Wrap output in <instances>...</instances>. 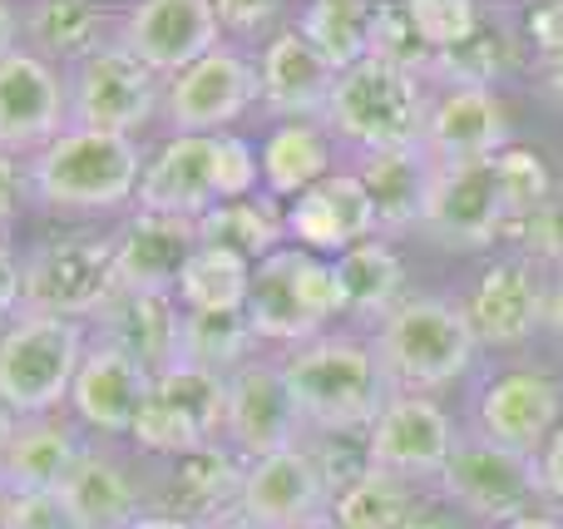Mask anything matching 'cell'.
Wrapping results in <instances>:
<instances>
[{"label":"cell","mask_w":563,"mask_h":529,"mask_svg":"<svg viewBox=\"0 0 563 529\" xmlns=\"http://www.w3.org/2000/svg\"><path fill=\"white\" fill-rule=\"evenodd\" d=\"M430 119V85L406 65H390L380 55H366L336 75L331 109L321 124L351 154H390V148H416L426 139Z\"/></svg>","instance_id":"obj_3"},{"label":"cell","mask_w":563,"mask_h":529,"mask_svg":"<svg viewBox=\"0 0 563 529\" xmlns=\"http://www.w3.org/2000/svg\"><path fill=\"white\" fill-rule=\"evenodd\" d=\"M119 45L158 79H174L223 45V20L213 0H139L119 15Z\"/></svg>","instance_id":"obj_14"},{"label":"cell","mask_w":563,"mask_h":529,"mask_svg":"<svg viewBox=\"0 0 563 529\" xmlns=\"http://www.w3.org/2000/svg\"><path fill=\"white\" fill-rule=\"evenodd\" d=\"M253 104H263L257 49L223 40L184 75L164 79V124L174 139L188 134H228Z\"/></svg>","instance_id":"obj_8"},{"label":"cell","mask_w":563,"mask_h":529,"mask_svg":"<svg viewBox=\"0 0 563 529\" xmlns=\"http://www.w3.org/2000/svg\"><path fill=\"white\" fill-rule=\"evenodd\" d=\"M85 322H59V317L20 312L0 332V406L20 421L59 416L75 392L79 362L89 352Z\"/></svg>","instance_id":"obj_6"},{"label":"cell","mask_w":563,"mask_h":529,"mask_svg":"<svg viewBox=\"0 0 563 529\" xmlns=\"http://www.w3.org/2000/svg\"><path fill=\"white\" fill-rule=\"evenodd\" d=\"M198 243L223 247V253L243 257V263H263L277 247H287V208L267 194L233 198V203H213L198 218Z\"/></svg>","instance_id":"obj_33"},{"label":"cell","mask_w":563,"mask_h":529,"mask_svg":"<svg viewBox=\"0 0 563 529\" xmlns=\"http://www.w3.org/2000/svg\"><path fill=\"white\" fill-rule=\"evenodd\" d=\"M509 223H515V208H509L499 164L489 158V164L440 168L420 233L440 247H455V253H479V247L509 238Z\"/></svg>","instance_id":"obj_11"},{"label":"cell","mask_w":563,"mask_h":529,"mask_svg":"<svg viewBox=\"0 0 563 529\" xmlns=\"http://www.w3.org/2000/svg\"><path fill=\"white\" fill-rule=\"evenodd\" d=\"M455 441L460 436L435 396L390 392L376 426L366 431V461H371V471H386V475L420 485V481H440L445 475Z\"/></svg>","instance_id":"obj_13"},{"label":"cell","mask_w":563,"mask_h":529,"mask_svg":"<svg viewBox=\"0 0 563 529\" xmlns=\"http://www.w3.org/2000/svg\"><path fill=\"white\" fill-rule=\"evenodd\" d=\"M213 203H218L213 134L164 139V144L148 154L134 208L139 213H168V218H203Z\"/></svg>","instance_id":"obj_24"},{"label":"cell","mask_w":563,"mask_h":529,"mask_svg":"<svg viewBox=\"0 0 563 529\" xmlns=\"http://www.w3.org/2000/svg\"><path fill=\"white\" fill-rule=\"evenodd\" d=\"M277 362L307 436H366L380 406L390 401L376 342H361V337L327 332L297 352L277 356Z\"/></svg>","instance_id":"obj_1"},{"label":"cell","mask_w":563,"mask_h":529,"mask_svg":"<svg viewBox=\"0 0 563 529\" xmlns=\"http://www.w3.org/2000/svg\"><path fill=\"white\" fill-rule=\"evenodd\" d=\"M0 510H5V491H0Z\"/></svg>","instance_id":"obj_58"},{"label":"cell","mask_w":563,"mask_h":529,"mask_svg":"<svg viewBox=\"0 0 563 529\" xmlns=\"http://www.w3.org/2000/svg\"><path fill=\"white\" fill-rule=\"evenodd\" d=\"M129 441H134L139 451H148V455H164V461H184V455L203 451V445H218V441H208V436L198 431V426L188 421V416L178 411V406L168 401L158 386H148L144 406H139V421H134V431H129Z\"/></svg>","instance_id":"obj_40"},{"label":"cell","mask_w":563,"mask_h":529,"mask_svg":"<svg viewBox=\"0 0 563 529\" xmlns=\"http://www.w3.org/2000/svg\"><path fill=\"white\" fill-rule=\"evenodd\" d=\"M69 124L99 134L139 139L154 119H164V79L134 59L124 45H104L85 65L69 69Z\"/></svg>","instance_id":"obj_9"},{"label":"cell","mask_w":563,"mask_h":529,"mask_svg":"<svg viewBox=\"0 0 563 529\" xmlns=\"http://www.w3.org/2000/svg\"><path fill=\"white\" fill-rule=\"evenodd\" d=\"M15 426H20V416L0 406V455H5V445H10V436H15Z\"/></svg>","instance_id":"obj_56"},{"label":"cell","mask_w":563,"mask_h":529,"mask_svg":"<svg viewBox=\"0 0 563 529\" xmlns=\"http://www.w3.org/2000/svg\"><path fill=\"white\" fill-rule=\"evenodd\" d=\"M148 168V148L124 134L69 124L45 154L25 164L30 203L49 213H114L134 203Z\"/></svg>","instance_id":"obj_2"},{"label":"cell","mask_w":563,"mask_h":529,"mask_svg":"<svg viewBox=\"0 0 563 529\" xmlns=\"http://www.w3.org/2000/svg\"><path fill=\"white\" fill-rule=\"evenodd\" d=\"M129 529H198L194 520H184V515H168V510H148V515H139Z\"/></svg>","instance_id":"obj_50"},{"label":"cell","mask_w":563,"mask_h":529,"mask_svg":"<svg viewBox=\"0 0 563 529\" xmlns=\"http://www.w3.org/2000/svg\"><path fill=\"white\" fill-rule=\"evenodd\" d=\"M509 69H515L509 30H489L485 25L470 45L435 55V65H430V85L435 89H495Z\"/></svg>","instance_id":"obj_38"},{"label":"cell","mask_w":563,"mask_h":529,"mask_svg":"<svg viewBox=\"0 0 563 529\" xmlns=\"http://www.w3.org/2000/svg\"><path fill=\"white\" fill-rule=\"evenodd\" d=\"M154 386L208 436V441H223V431H228V376L174 362L164 376H154Z\"/></svg>","instance_id":"obj_39"},{"label":"cell","mask_w":563,"mask_h":529,"mask_svg":"<svg viewBox=\"0 0 563 529\" xmlns=\"http://www.w3.org/2000/svg\"><path fill=\"white\" fill-rule=\"evenodd\" d=\"M341 287V312L356 322H386L400 302H406V263H400L390 238H366V243L346 247L331 257Z\"/></svg>","instance_id":"obj_31"},{"label":"cell","mask_w":563,"mask_h":529,"mask_svg":"<svg viewBox=\"0 0 563 529\" xmlns=\"http://www.w3.org/2000/svg\"><path fill=\"white\" fill-rule=\"evenodd\" d=\"M20 45H25V10H15V5L0 0V59L15 55Z\"/></svg>","instance_id":"obj_49"},{"label":"cell","mask_w":563,"mask_h":529,"mask_svg":"<svg viewBox=\"0 0 563 529\" xmlns=\"http://www.w3.org/2000/svg\"><path fill=\"white\" fill-rule=\"evenodd\" d=\"M420 144L440 168L489 164L509 148V114L495 89H430V119Z\"/></svg>","instance_id":"obj_22"},{"label":"cell","mask_w":563,"mask_h":529,"mask_svg":"<svg viewBox=\"0 0 563 529\" xmlns=\"http://www.w3.org/2000/svg\"><path fill=\"white\" fill-rule=\"evenodd\" d=\"M119 40V15L89 0H35L25 5V49L49 59L55 69H75L89 55Z\"/></svg>","instance_id":"obj_28"},{"label":"cell","mask_w":563,"mask_h":529,"mask_svg":"<svg viewBox=\"0 0 563 529\" xmlns=\"http://www.w3.org/2000/svg\"><path fill=\"white\" fill-rule=\"evenodd\" d=\"M499 529H563V520H554V515L529 510V515H519V520H509V525H499Z\"/></svg>","instance_id":"obj_54"},{"label":"cell","mask_w":563,"mask_h":529,"mask_svg":"<svg viewBox=\"0 0 563 529\" xmlns=\"http://www.w3.org/2000/svg\"><path fill=\"white\" fill-rule=\"evenodd\" d=\"M539 475H544V495H549V500L563 505V421H559L554 441L544 445V455H539Z\"/></svg>","instance_id":"obj_48"},{"label":"cell","mask_w":563,"mask_h":529,"mask_svg":"<svg viewBox=\"0 0 563 529\" xmlns=\"http://www.w3.org/2000/svg\"><path fill=\"white\" fill-rule=\"evenodd\" d=\"M544 85H549V95H554L559 104H563V49L544 59Z\"/></svg>","instance_id":"obj_53"},{"label":"cell","mask_w":563,"mask_h":529,"mask_svg":"<svg viewBox=\"0 0 563 529\" xmlns=\"http://www.w3.org/2000/svg\"><path fill=\"white\" fill-rule=\"evenodd\" d=\"M410 529H465V525H460L455 515H445V510H420Z\"/></svg>","instance_id":"obj_52"},{"label":"cell","mask_w":563,"mask_h":529,"mask_svg":"<svg viewBox=\"0 0 563 529\" xmlns=\"http://www.w3.org/2000/svg\"><path fill=\"white\" fill-rule=\"evenodd\" d=\"M544 327L554 337H563V277L554 287H549V302H544Z\"/></svg>","instance_id":"obj_51"},{"label":"cell","mask_w":563,"mask_h":529,"mask_svg":"<svg viewBox=\"0 0 563 529\" xmlns=\"http://www.w3.org/2000/svg\"><path fill=\"white\" fill-rule=\"evenodd\" d=\"M89 445L79 441V426L65 416H40V421H20L10 436L5 455H0V491L25 495V491H59L85 461Z\"/></svg>","instance_id":"obj_27"},{"label":"cell","mask_w":563,"mask_h":529,"mask_svg":"<svg viewBox=\"0 0 563 529\" xmlns=\"http://www.w3.org/2000/svg\"><path fill=\"white\" fill-rule=\"evenodd\" d=\"M563 421L559 386L549 372L519 366V372H499L495 382L479 392V421L475 431L495 445H509L519 455H544Z\"/></svg>","instance_id":"obj_17"},{"label":"cell","mask_w":563,"mask_h":529,"mask_svg":"<svg viewBox=\"0 0 563 529\" xmlns=\"http://www.w3.org/2000/svg\"><path fill=\"white\" fill-rule=\"evenodd\" d=\"M366 238H380V228L356 168H336L331 178H321L317 188H307L301 198L287 203L291 247H307L317 257H341L346 247L366 243Z\"/></svg>","instance_id":"obj_20"},{"label":"cell","mask_w":563,"mask_h":529,"mask_svg":"<svg viewBox=\"0 0 563 529\" xmlns=\"http://www.w3.org/2000/svg\"><path fill=\"white\" fill-rule=\"evenodd\" d=\"M277 5H238V0H218V20H223V40H233V45H243V40H273L277 35Z\"/></svg>","instance_id":"obj_44"},{"label":"cell","mask_w":563,"mask_h":529,"mask_svg":"<svg viewBox=\"0 0 563 529\" xmlns=\"http://www.w3.org/2000/svg\"><path fill=\"white\" fill-rule=\"evenodd\" d=\"M243 481H247V461L233 445H203V451L174 461V481H168V515H184L198 529L233 515L243 505Z\"/></svg>","instance_id":"obj_30"},{"label":"cell","mask_w":563,"mask_h":529,"mask_svg":"<svg viewBox=\"0 0 563 529\" xmlns=\"http://www.w3.org/2000/svg\"><path fill=\"white\" fill-rule=\"evenodd\" d=\"M376 356L386 366L390 392L435 396L440 386L460 382L475 362L479 342L465 322V307L445 297H406L386 322L376 327Z\"/></svg>","instance_id":"obj_5"},{"label":"cell","mask_w":563,"mask_h":529,"mask_svg":"<svg viewBox=\"0 0 563 529\" xmlns=\"http://www.w3.org/2000/svg\"><path fill=\"white\" fill-rule=\"evenodd\" d=\"M253 293V263L223 253V247H198L178 283V307L184 312H243Z\"/></svg>","instance_id":"obj_37"},{"label":"cell","mask_w":563,"mask_h":529,"mask_svg":"<svg viewBox=\"0 0 563 529\" xmlns=\"http://www.w3.org/2000/svg\"><path fill=\"white\" fill-rule=\"evenodd\" d=\"M119 287L114 243L109 238H49L25 257V312L59 317V322H95Z\"/></svg>","instance_id":"obj_7"},{"label":"cell","mask_w":563,"mask_h":529,"mask_svg":"<svg viewBox=\"0 0 563 529\" xmlns=\"http://www.w3.org/2000/svg\"><path fill=\"white\" fill-rule=\"evenodd\" d=\"M0 529H79V520L69 515L59 491H25V495H5Z\"/></svg>","instance_id":"obj_43"},{"label":"cell","mask_w":563,"mask_h":529,"mask_svg":"<svg viewBox=\"0 0 563 529\" xmlns=\"http://www.w3.org/2000/svg\"><path fill=\"white\" fill-rule=\"evenodd\" d=\"M69 129V79L20 45L0 59V154L30 164Z\"/></svg>","instance_id":"obj_12"},{"label":"cell","mask_w":563,"mask_h":529,"mask_svg":"<svg viewBox=\"0 0 563 529\" xmlns=\"http://www.w3.org/2000/svg\"><path fill=\"white\" fill-rule=\"evenodd\" d=\"M371 20H376V5H361V0H311L297 10L291 25L336 75H346L371 55Z\"/></svg>","instance_id":"obj_35"},{"label":"cell","mask_w":563,"mask_h":529,"mask_svg":"<svg viewBox=\"0 0 563 529\" xmlns=\"http://www.w3.org/2000/svg\"><path fill=\"white\" fill-rule=\"evenodd\" d=\"M247 327L257 346H277L282 356L317 342L341 322V287L331 257H317L307 247H277L273 257L253 267V293H247Z\"/></svg>","instance_id":"obj_4"},{"label":"cell","mask_w":563,"mask_h":529,"mask_svg":"<svg viewBox=\"0 0 563 529\" xmlns=\"http://www.w3.org/2000/svg\"><path fill=\"white\" fill-rule=\"evenodd\" d=\"M499 164V178H505V194H509V208L515 218H529L539 208L554 203V184H549V164L525 144H509L505 154L495 158Z\"/></svg>","instance_id":"obj_42"},{"label":"cell","mask_w":563,"mask_h":529,"mask_svg":"<svg viewBox=\"0 0 563 529\" xmlns=\"http://www.w3.org/2000/svg\"><path fill=\"white\" fill-rule=\"evenodd\" d=\"M30 203V178H25V164L10 154H0V223L20 213Z\"/></svg>","instance_id":"obj_47"},{"label":"cell","mask_w":563,"mask_h":529,"mask_svg":"<svg viewBox=\"0 0 563 529\" xmlns=\"http://www.w3.org/2000/svg\"><path fill=\"white\" fill-rule=\"evenodd\" d=\"M238 510L263 529H301V525L327 520L331 491H327V481H321L317 461H311L307 441L247 465L243 505H238Z\"/></svg>","instance_id":"obj_21"},{"label":"cell","mask_w":563,"mask_h":529,"mask_svg":"<svg viewBox=\"0 0 563 529\" xmlns=\"http://www.w3.org/2000/svg\"><path fill=\"white\" fill-rule=\"evenodd\" d=\"M301 529H331V525H327V520H321V525H301Z\"/></svg>","instance_id":"obj_57"},{"label":"cell","mask_w":563,"mask_h":529,"mask_svg":"<svg viewBox=\"0 0 563 529\" xmlns=\"http://www.w3.org/2000/svg\"><path fill=\"white\" fill-rule=\"evenodd\" d=\"M203 529H263V525L247 520L243 510H233V515H223V520H213V525H203Z\"/></svg>","instance_id":"obj_55"},{"label":"cell","mask_w":563,"mask_h":529,"mask_svg":"<svg viewBox=\"0 0 563 529\" xmlns=\"http://www.w3.org/2000/svg\"><path fill=\"white\" fill-rule=\"evenodd\" d=\"M148 386H154V376H148L134 356H124L119 346L89 337V352H85V362H79L75 392H69L65 411L79 431H95V436H104V441H119V436L134 431Z\"/></svg>","instance_id":"obj_18"},{"label":"cell","mask_w":563,"mask_h":529,"mask_svg":"<svg viewBox=\"0 0 563 529\" xmlns=\"http://www.w3.org/2000/svg\"><path fill=\"white\" fill-rule=\"evenodd\" d=\"M253 356H263V346H257L253 327H247V312H184L178 362L213 376H233Z\"/></svg>","instance_id":"obj_36"},{"label":"cell","mask_w":563,"mask_h":529,"mask_svg":"<svg viewBox=\"0 0 563 529\" xmlns=\"http://www.w3.org/2000/svg\"><path fill=\"white\" fill-rule=\"evenodd\" d=\"M95 337L134 356L148 376H164L178 362V332H184V307L178 297H144V293H119L104 312L95 317Z\"/></svg>","instance_id":"obj_26"},{"label":"cell","mask_w":563,"mask_h":529,"mask_svg":"<svg viewBox=\"0 0 563 529\" xmlns=\"http://www.w3.org/2000/svg\"><path fill=\"white\" fill-rule=\"evenodd\" d=\"M410 20H416L420 40L430 45V55H445L460 49L485 30V10L470 5V0H410Z\"/></svg>","instance_id":"obj_41"},{"label":"cell","mask_w":563,"mask_h":529,"mask_svg":"<svg viewBox=\"0 0 563 529\" xmlns=\"http://www.w3.org/2000/svg\"><path fill=\"white\" fill-rule=\"evenodd\" d=\"M519 30H525L529 49H534L539 59L559 55V49H563V5H534Z\"/></svg>","instance_id":"obj_45"},{"label":"cell","mask_w":563,"mask_h":529,"mask_svg":"<svg viewBox=\"0 0 563 529\" xmlns=\"http://www.w3.org/2000/svg\"><path fill=\"white\" fill-rule=\"evenodd\" d=\"M420 510H426V505H420L410 481L386 475V471H366V475H356L346 491L331 495L327 525L331 529H410Z\"/></svg>","instance_id":"obj_34"},{"label":"cell","mask_w":563,"mask_h":529,"mask_svg":"<svg viewBox=\"0 0 563 529\" xmlns=\"http://www.w3.org/2000/svg\"><path fill=\"white\" fill-rule=\"evenodd\" d=\"M257 75H263V109L273 114V124L327 119L336 69L301 40L297 25H282L267 45H257Z\"/></svg>","instance_id":"obj_23"},{"label":"cell","mask_w":563,"mask_h":529,"mask_svg":"<svg viewBox=\"0 0 563 529\" xmlns=\"http://www.w3.org/2000/svg\"><path fill=\"white\" fill-rule=\"evenodd\" d=\"M59 495H65L79 529H129L139 515H148L134 475L114 455H99V451H85V461L59 485Z\"/></svg>","instance_id":"obj_32"},{"label":"cell","mask_w":563,"mask_h":529,"mask_svg":"<svg viewBox=\"0 0 563 529\" xmlns=\"http://www.w3.org/2000/svg\"><path fill=\"white\" fill-rule=\"evenodd\" d=\"M544 302H549V287L539 283L534 263L525 253L499 257L470 287L465 322L479 346H525L544 327Z\"/></svg>","instance_id":"obj_19"},{"label":"cell","mask_w":563,"mask_h":529,"mask_svg":"<svg viewBox=\"0 0 563 529\" xmlns=\"http://www.w3.org/2000/svg\"><path fill=\"white\" fill-rule=\"evenodd\" d=\"M114 243V267L124 293L144 297H178L188 263L198 257V218H168V213H139L129 218L119 233H109Z\"/></svg>","instance_id":"obj_16"},{"label":"cell","mask_w":563,"mask_h":529,"mask_svg":"<svg viewBox=\"0 0 563 529\" xmlns=\"http://www.w3.org/2000/svg\"><path fill=\"white\" fill-rule=\"evenodd\" d=\"M356 178L366 188L371 208H376V228L380 238L396 243L400 233H420L426 223V203H430V188H435L440 164L426 154V144L416 148H390V154H361Z\"/></svg>","instance_id":"obj_25"},{"label":"cell","mask_w":563,"mask_h":529,"mask_svg":"<svg viewBox=\"0 0 563 529\" xmlns=\"http://www.w3.org/2000/svg\"><path fill=\"white\" fill-rule=\"evenodd\" d=\"M440 491L470 520L499 529L529 515V505L544 495V475H539V455H519L509 445H495L479 431H470L455 441V455L440 475Z\"/></svg>","instance_id":"obj_10"},{"label":"cell","mask_w":563,"mask_h":529,"mask_svg":"<svg viewBox=\"0 0 563 529\" xmlns=\"http://www.w3.org/2000/svg\"><path fill=\"white\" fill-rule=\"evenodd\" d=\"M20 312H25V263L0 238V322H15Z\"/></svg>","instance_id":"obj_46"},{"label":"cell","mask_w":563,"mask_h":529,"mask_svg":"<svg viewBox=\"0 0 563 529\" xmlns=\"http://www.w3.org/2000/svg\"><path fill=\"white\" fill-rule=\"evenodd\" d=\"M307 441V426L301 411L287 392V376H282L277 356H253L243 372L228 376V431L223 445H233L247 465L263 461V455L291 451V445Z\"/></svg>","instance_id":"obj_15"},{"label":"cell","mask_w":563,"mask_h":529,"mask_svg":"<svg viewBox=\"0 0 563 529\" xmlns=\"http://www.w3.org/2000/svg\"><path fill=\"white\" fill-rule=\"evenodd\" d=\"M257 154H263L267 198H277L282 208H287L291 198H301L307 188H317L321 178L336 174V139H331V129L317 124V119L273 124L267 139L257 144Z\"/></svg>","instance_id":"obj_29"}]
</instances>
